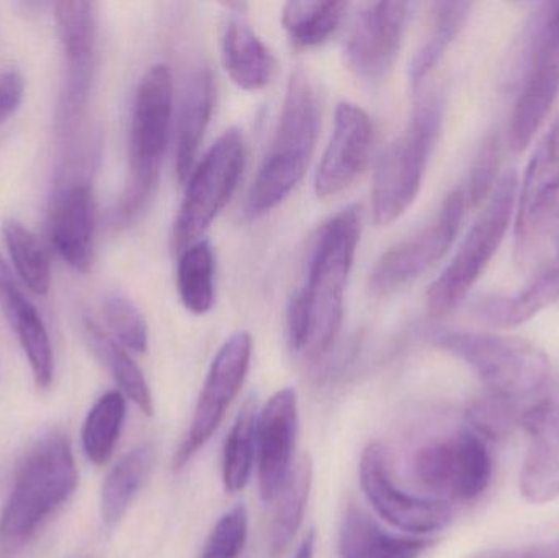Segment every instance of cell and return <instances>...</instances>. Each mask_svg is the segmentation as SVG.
<instances>
[{
  "label": "cell",
  "mask_w": 559,
  "mask_h": 558,
  "mask_svg": "<svg viewBox=\"0 0 559 558\" xmlns=\"http://www.w3.org/2000/svg\"><path fill=\"white\" fill-rule=\"evenodd\" d=\"M360 233L358 206L342 210L319 233L305 287L289 308V341L293 349L305 356H322L341 330L345 288Z\"/></svg>",
  "instance_id": "1"
},
{
  "label": "cell",
  "mask_w": 559,
  "mask_h": 558,
  "mask_svg": "<svg viewBox=\"0 0 559 558\" xmlns=\"http://www.w3.org/2000/svg\"><path fill=\"white\" fill-rule=\"evenodd\" d=\"M430 341L465 363L481 382L483 395L508 409L518 425L559 379L547 354L522 337L439 330Z\"/></svg>",
  "instance_id": "2"
},
{
  "label": "cell",
  "mask_w": 559,
  "mask_h": 558,
  "mask_svg": "<svg viewBox=\"0 0 559 558\" xmlns=\"http://www.w3.org/2000/svg\"><path fill=\"white\" fill-rule=\"evenodd\" d=\"M68 436L49 432L23 455L0 517V558H15L78 487Z\"/></svg>",
  "instance_id": "3"
},
{
  "label": "cell",
  "mask_w": 559,
  "mask_h": 558,
  "mask_svg": "<svg viewBox=\"0 0 559 558\" xmlns=\"http://www.w3.org/2000/svg\"><path fill=\"white\" fill-rule=\"evenodd\" d=\"M319 117L314 85L306 72H293L271 151L249 190V218H261L272 212L302 179L314 151Z\"/></svg>",
  "instance_id": "4"
},
{
  "label": "cell",
  "mask_w": 559,
  "mask_h": 558,
  "mask_svg": "<svg viewBox=\"0 0 559 558\" xmlns=\"http://www.w3.org/2000/svg\"><path fill=\"white\" fill-rule=\"evenodd\" d=\"M173 121V75L166 64L147 69L134 95L130 128V176L127 189L115 210V223L136 222L150 205L160 166L169 144Z\"/></svg>",
  "instance_id": "5"
},
{
  "label": "cell",
  "mask_w": 559,
  "mask_h": 558,
  "mask_svg": "<svg viewBox=\"0 0 559 558\" xmlns=\"http://www.w3.org/2000/svg\"><path fill=\"white\" fill-rule=\"evenodd\" d=\"M442 118L439 95H426L414 107L406 130L381 153L371 189V210L378 225H390L400 218L419 195Z\"/></svg>",
  "instance_id": "6"
},
{
  "label": "cell",
  "mask_w": 559,
  "mask_h": 558,
  "mask_svg": "<svg viewBox=\"0 0 559 558\" xmlns=\"http://www.w3.org/2000/svg\"><path fill=\"white\" fill-rule=\"evenodd\" d=\"M518 192V173L511 169L502 174L452 261L427 290L430 313L443 317L466 300L514 223Z\"/></svg>",
  "instance_id": "7"
},
{
  "label": "cell",
  "mask_w": 559,
  "mask_h": 558,
  "mask_svg": "<svg viewBox=\"0 0 559 558\" xmlns=\"http://www.w3.org/2000/svg\"><path fill=\"white\" fill-rule=\"evenodd\" d=\"M414 477L439 500L473 503L491 485L495 474L489 441L472 426L460 428L417 451Z\"/></svg>",
  "instance_id": "8"
},
{
  "label": "cell",
  "mask_w": 559,
  "mask_h": 558,
  "mask_svg": "<svg viewBox=\"0 0 559 558\" xmlns=\"http://www.w3.org/2000/svg\"><path fill=\"white\" fill-rule=\"evenodd\" d=\"M246 163V144L239 128H229L210 147L192 174L174 225V248L186 251L215 222L231 200Z\"/></svg>",
  "instance_id": "9"
},
{
  "label": "cell",
  "mask_w": 559,
  "mask_h": 558,
  "mask_svg": "<svg viewBox=\"0 0 559 558\" xmlns=\"http://www.w3.org/2000/svg\"><path fill=\"white\" fill-rule=\"evenodd\" d=\"M537 26L509 124V147L514 153L528 147L559 97V2L548 3Z\"/></svg>",
  "instance_id": "10"
},
{
  "label": "cell",
  "mask_w": 559,
  "mask_h": 558,
  "mask_svg": "<svg viewBox=\"0 0 559 558\" xmlns=\"http://www.w3.org/2000/svg\"><path fill=\"white\" fill-rule=\"evenodd\" d=\"M468 206L465 189L456 187L430 225L381 256L371 272V290L378 295L393 294L437 264L455 242Z\"/></svg>",
  "instance_id": "11"
},
{
  "label": "cell",
  "mask_w": 559,
  "mask_h": 558,
  "mask_svg": "<svg viewBox=\"0 0 559 558\" xmlns=\"http://www.w3.org/2000/svg\"><path fill=\"white\" fill-rule=\"evenodd\" d=\"M252 357V337L246 331L233 334L213 359L197 403L189 435L174 458V471L186 467L200 448L206 444L225 418L226 409L238 396Z\"/></svg>",
  "instance_id": "12"
},
{
  "label": "cell",
  "mask_w": 559,
  "mask_h": 558,
  "mask_svg": "<svg viewBox=\"0 0 559 558\" xmlns=\"http://www.w3.org/2000/svg\"><path fill=\"white\" fill-rule=\"evenodd\" d=\"M360 487L368 503L386 523L416 537L445 530L452 521V508L439 498L404 494L391 480L384 449L371 442L361 452Z\"/></svg>",
  "instance_id": "13"
},
{
  "label": "cell",
  "mask_w": 559,
  "mask_h": 558,
  "mask_svg": "<svg viewBox=\"0 0 559 558\" xmlns=\"http://www.w3.org/2000/svg\"><path fill=\"white\" fill-rule=\"evenodd\" d=\"M409 2H367L358 7L344 55L348 69L365 81H377L393 68L411 15Z\"/></svg>",
  "instance_id": "14"
},
{
  "label": "cell",
  "mask_w": 559,
  "mask_h": 558,
  "mask_svg": "<svg viewBox=\"0 0 559 558\" xmlns=\"http://www.w3.org/2000/svg\"><path fill=\"white\" fill-rule=\"evenodd\" d=\"M519 426L528 436L521 494L531 503H551L559 498V379L524 413Z\"/></svg>",
  "instance_id": "15"
},
{
  "label": "cell",
  "mask_w": 559,
  "mask_h": 558,
  "mask_svg": "<svg viewBox=\"0 0 559 558\" xmlns=\"http://www.w3.org/2000/svg\"><path fill=\"white\" fill-rule=\"evenodd\" d=\"M373 124L367 111L350 102L335 108L334 131L316 173V193L321 199L347 189L367 166Z\"/></svg>",
  "instance_id": "16"
},
{
  "label": "cell",
  "mask_w": 559,
  "mask_h": 558,
  "mask_svg": "<svg viewBox=\"0 0 559 558\" xmlns=\"http://www.w3.org/2000/svg\"><path fill=\"white\" fill-rule=\"evenodd\" d=\"M298 431V400L293 389H283L259 413L255 454L259 490L264 501L277 500L292 472L293 449Z\"/></svg>",
  "instance_id": "17"
},
{
  "label": "cell",
  "mask_w": 559,
  "mask_h": 558,
  "mask_svg": "<svg viewBox=\"0 0 559 558\" xmlns=\"http://www.w3.org/2000/svg\"><path fill=\"white\" fill-rule=\"evenodd\" d=\"M559 197V114L538 143L519 182L514 233L518 252L531 241L532 233Z\"/></svg>",
  "instance_id": "18"
},
{
  "label": "cell",
  "mask_w": 559,
  "mask_h": 558,
  "mask_svg": "<svg viewBox=\"0 0 559 558\" xmlns=\"http://www.w3.org/2000/svg\"><path fill=\"white\" fill-rule=\"evenodd\" d=\"M49 236L62 261L78 272L94 264L95 200L87 182L75 183L56 200Z\"/></svg>",
  "instance_id": "19"
},
{
  "label": "cell",
  "mask_w": 559,
  "mask_h": 558,
  "mask_svg": "<svg viewBox=\"0 0 559 558\" xmlns=\"http://www.w3.org/2000/svg\"><path fill=\"white\" fill-rule=\"evenodd\" d=\"M436 541L429 537L394 536L361 508L350 507L338 537L341 558H419Z\"/></svg>",
  "instance_id": "20"
},
{
  "label": "cell",
  "mask_w": 559,
  "mask_h": 558,
  "mask_svg": "<svg viewBox=\"0 0 559 558\" xmlns=\"http://www.w3.org/2000/svg\"><path fill=\"white\" fill-rule=\"evenodd\" d=\"M215 107V82L209 68L187 79L176 127V174L180 182L189 177Z\"/></svg>",
  "instance_id": "21"
},
{
  "label": "cell",
  "mask_w": 559,
  "mask_h": 558,
  "mask_svg": "<svg viewBox=\"0 0 559 558\" xmlns=\"http://www.w3.org/2000/svg\"><path fill=\"white\" fill-rule=\"evenodd\" d=\"M223 62L233 82L245 91H261L274 78V55L241 12L233 13L226 23Z\"/></svg>",
  "instance_id": "22"
},
{
  "label": "cell",
  "mask_w": 559,
  "mask_h": 558,
  "mask_svg": "<svg viewBox=\"0 0 559 558\" xmlns=\"http://www.w3.org/2000/svg\"><path fill=\"white\" fill-rule=\"evenodd\" d=\"M559 300V254L557 261L511 295L492 294L476 301L475 313L491 327L512 328L527 323Z\"/></svg>",
  "instance_id": "23"
},
{
  "label": "cell",
  "mask_w": 559,
  "mask_h": 558,
  "mask_svg": "<svg viewBox=\"0 0 559 558\" xmlns=\"http://www.w3.org/2000/svg\"><path fill=\"white\" fill-rule=\"evenodd\" d=\"M154 462V448L140 444L131 449L111 468L102 487L100 514L107 530L118 526L141 487L147 480Z\"/></svg>",
  "instance_id": "24"
},
{
  "label": "cell",
  "mask_w": 559,
  "mask_h": 558,
  "mask_svg": "<svg viewBox=\"0 0 559 558\" xmlns=\"http://www.w3.org/2000/svg\"><path fill=\"white\" fill-rule=\"evenodd\" d=\"M85 336H87L95 356L110 370L121 393H124L131 402L136 403L138 408L144 415L153 416L154 402L150 385H147L140 367L128 356L124 347L111 340L110 334L92 320H85Z\"/></svg>",
  "instance_id": "25"
},
{
  "label": "cell",
  "mask_w": 559,
  "mask_h": 558,
  "mask_svg": "<svg viewBox=\"0 0 559 558\" xmlns=\"http://www.w3.org/2000/svg\"><path fill=\"white\" fill-rule=\"evenodd\" d=\"M56 29L68 68H94L97 45V7L92 2H59Z\"/></svg>",
  "instance_id": "26"
},
{
  "label": "cell",
  "mask_w": 559,
  "mask_h": 558,
  "mask_svg": "<svg viewBox=\"0 0 559 558\" xmlns=\"http://www.w3.org/2000/svg\"><path fill=\"white\" fill-rule=\"evenodd\" d=\"M347 7L345 2L332 0L288 2L283 7L282 25L296 48H316L334 35L347 12Z\"/></svg>",
  "instance_id": "27"
},
{
  "label": "cell",
  "mask_w": 559,
  "mask_h": 558,
  "mask_svg": "<svg viewBox=\"0 0 559 558\" xmlns=\"http://www.w3.org/2000/svg\"><path fill=\"white\" fill-rule=\"evenodd\" d=\"M311 485L312 461L308 454H305L296 462L295 467H292L277 498L278 507L275 510L271 530V547L274 556L282 554L298 533L308 507Z\"/></svg>",
  "instance_id": "28"
},
{
  "label": "cell",
  "mask_w": 559,
  "mask_h": 558,
  "mask_svg": "<svg viewBox=\"0 0 559 558\" xmlns=\"http://www.w3.org/2000/svg\"><path fill=\"white\" fill-rule=\"evenodd\" d=\"M177 288L187 310L205 314L215 305V256L206 241L182 251L177 268Z\"/></svg>",
  "instance_id": "29"
},
{
  "label": "cell",
  "mask_w": 559,
  "mask_h": 558,
  "mask_svg": "<svg viewBox=\"0 0 559 558\" xmlns=\"http://www.w3.org/2000/svg\"><path fill=\"white\" fill-rule=\"evenodd\" d=\"M469 9H472V3L468 2L437 3L432 32L411 62L409 81L413 91H417L426 81L427 75L442 61L447 49L462 32L463 25L468 19Z\"/></svg>",
  "instance_id": "30"
},
{
  "label": "cell",
  "mask_w": 559,
  "mask_h": 558,
  "mask_svg": "<svg viewBox=\"0 0 559 558\" xmlns=\"http://www.w3.org/2000/svg\"><path fill=\"white\" fill-rule=\"evenodd\" d=\"M124 416L127 400L117 390L105 393L92 406L82 428V448L92 464L105 465L110 461L123 429Z\"/></svg>",
  "instance_id": "31"
},
{
  "label": "cell",
  "mask_w": 559,
  "mask_h": 558,
  "mask_svg": "<svg viewBox=\"0 0 559 558\" xmlns=\"http://www.w3.org/2000/svg\"><path fill=\"white\" fill-rule=\"evenodd\" d=\"M258 403L249 399L242 405L223 452V484L226 491H241L251 478L255 461V435H258Z\"/></svg>",
  "instance_id": "32"
},
{
  "label": "cell",
  "mask_w": 559,
  "mask_h": 558,
  "mask_svg": "<svg viewBox=\"0 0 559 558\" xmlns=\"http://www.w3.org/2000/svg\"><path fill=\"white\" fill-rule=\"evenodd\" d=\"M5 320L15 331L25 351L36 385L39 389H48L55 377V354L38 310L33 307L28 298H25L12 313L7 314Z\"/></svg>",
  "instance_id": "33"
},
{
  "label": "cell",
  "mask_w": 559,
  "mask_h": 558,
  "mask_svg": "<svg viewBox=\"0 0 559 558\" xmlns=\"http://www.w3.org/2000/svg\"><path fill=\"white\" fill-rule=\"evenodd\" d=\"M2 233L13 268L23 284L35 295L48 294L51 287V264L39 239L13 218L3 222Z\"/></svg>",
  "instance_id": "34"
},
{
  "label": "cell",
  "mask_w": 559,
  "mask_h": 558,
  "mask_svg": "<svg viewBox=\"0 0 559 558\" xmlns=\"http://www.w3.org/2000/svg\"><path fill=\"white\" fill-rule=\"evenodd\" d=\"M102 311L111 340L133 353H144L147 349L146 321L130 298L121 294L108 295Z\"/></svg>",
  "instance_id": "35"
},
{
  "label": "cell",
  "mask_w": 559,
  "mask_h": 558,
  "mask_svg": "<svg viewBox=\"0 0 559 558\" xmlns=\"http://www.w3.org/2000/svg\"><path fill=\"white\" fill-rule=\"evenodd\" d=\"M248 510L242 503L236 504L213 527L202 558H238L248 541Z\"/></svg>",
  "instance_id": "36"
},
{
  "label": "cell",
  "mask_w": 559,
  "mask_h": 558,
  "mask_svg": "<svg viewBox=\"0 0 559 558\" xmlns=\"http://www.w3.org/2000/svg\"><path fill=\"white\" fill-rule=\"evenodd\" d=\"M498 140H488L473 166L468 182L463 186L468 199L469 206H476L483 200L489 199L495 189L496 170H498Z\"/></svg>",
  "instance_id": "37"
},
{
  "label": "cell",
  "mask_w": 559,
  "mask_h": 558,
  "mask_svg": "<svg viewBox=\"0 0 559 558\" xmlns=\"http://www.w3.org/2000/svg\"><path fill=\"white\" fill-rule=\"evenodd\" d=\"M466 558H559V539L525 546L495 547Z\"/></svg>",
  "instance_id": "38"
},
{
  "label": "cell",
  "mask_w": 559,
  "mask_h": 558,
  "mask_svg": "<svg viewBox=\"0 0 559 558\" xmlns=\"http://www.w3.org/2000/svg\"><path fill=\"white\" fill-rule=\"evenodd\" d=\"M25 95L23 78L16 71L0 74V124L16 114Z\"/></svg>",
  "instance_id": "39"
},
{
  "label": "cell",
  "mask_w": 559,
  "mask_h": 558,
  "mask_svg": "<svg viewBox=\"0 0 559 558\" xmlns=\"http://www.w3.org/2000/svg\"><path fill=\"white\" fill-rule=\"evenodd\" d=\"M314 549H316V531L311 530L308 534H306L305 539H302L301 546L296 550V556L293 558H314Z\"/></svg>",
  "instance_id": "40"
}]
</instances>
